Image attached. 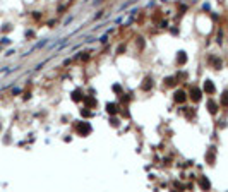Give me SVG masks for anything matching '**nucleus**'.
I'll return each mask as SVG.
<instances>
[{"label":"nucleus","instance_id":"f257e3e1","mask_svg":"<svg viewBox=\"0 0 228 192\" xmlns=\"http://www.w3.org/2000/svg\"><path fill=\"white\" fill-rule=\"evenodd\" d=\"M77 132L81 135H88L91 132V125L88 124V122H79V124H77Z\"/></svg>","mask_w":228,"mask_h":192},{"label":"nucleus","instance_id":"f03ea898","mask_svg":"<svg viewBox=\"0 0 228 192\" xmlns=\"http://www.w3.org/2000/svg\"><path fill=\"white\" fill-rule=\"evenodd\" d=\"M185 100H187V94L184 91H177L175 96H173V101H175V103H184Z\"/></svg>","mask_w":228,"mask_h":192},{"label":"nucleus","instance_id":"7ed1b4c3","mask_svg":"<svg viewBox=\"0 0 228 192\" xmlns=\"http://www.w3.org/2000/svg\"><path fill=\"white\" fill-rule=\"evenodd\" d=\"M190 98H192L194 101L201 100V89L199 87H192V89H190Z\"/></svg>","mask_w":228,"mask_h":192},{"label":"nucleus","instance_id":"20e7f679","mask_svg":"<svg viewBox=\"0 0 228 192\" xmlns=\"http://www.w3.org/2000/svg\"><path fill=\"white\" fill-rule=\"evenodd\" d=\"M199 185H201V189H204V190H209V189H211V183H209V180L206 177L199 178Z\"/></svg>","mask_w":228,"mask_h":192},{"label":"nucleus","instance_id":"39448f33","mask_svg":"<svg viewBox=\"0 0 228 192\" xmlns=\"http://www.w3.org/2000/svg\"><path fill=\"white\" fill-rule=\"evenodd\" d=\"M204 91L208 93V94H213V93H214V84L211 81H206L204 82Z\"/></svg>","mask_w":228,"mask_h":192},{"label":"nucleus","instance_id":"423d86ee","mask_svg":"<svg viewBox=\"0 0 228 192\" xmlns=\"http://www.w3.org/2000/svg\"><path fill=\"white\" fill-rule=\"evenodd\" d=\"M185 62H187V53L178 52V57H177V63H178V65H184Z\"/></svg>","mask_w":228,"mask_h":192},{"label":"nucleus","instance_id":"0eeeda50","mask_svg":"<svg viewBox=\"0 0 228 192\" xmlns=\"http://www.w3.org/2000/svg\"><path fill=\"white\" fill-rule=\"evenodd\" d=\"M208 110H209V113H216V111H218V105H216L213 100H209L208 101Z\"/></svg>","mask_w":228,"mask_h":192},{"label":"nucleus","instance_id":"6e6552de","mask_svg":"<svg viewBox=\"0 0 228 192\" xmlns=\"http://www.w3.org/2000/svg\"><path fill=\"white\" fill-rule=\"evenodd\" d=\"M206 161H208L209 165H213V163H214V149H213V148L209 149L208 154H206Z\"/></svg>","mask_w":228,"mask_h":192},{"label":"nucleus","instance_id":"1a4fd4ad","mask_svg":"<svg viewBox=\"0 0 228 192\" xmlns=\"http://www.w3.org/2000/svg\"><path fill=\"white\" fill-rule=\"evenodd\" d=\"M106 110H108L110 115H115V113L119 111V108H117V105H115V103H110V105L106 106Z\"/></svg>","mask_w":228,"mask_h":192},{"label":"nucleus","instance_id":"9d476101","mask_svg":"<svg viewBox=\"0 0 228 192\" xmlns=\"http://www.w3.org/2000/svg\"><path fill=\"white\" fill-rule=\"evenodd\" d=\"M72 100H74V101H82V100H84V96H82L81 91H74V93H72Z\"/></svg>","mask_w":228,"mask_h":192},{"label":"nucleus","instance_id":"9b49d317","mask_svg":"<svg viewBox=\"0 0 228 192\" xmlns=\"http://www.w3.org/2000/svg\"><path fill=\"white\" fill-rule=\"evenodd\" d=\"M221 105H223V106L228 105V91H225L223 94H221Z\"/></svg>","mask_w":228,"mask_h":192},{"label":"nucleus","instance_id":"f8f14e48","mask_svg":"<svg viewBox=\"0 0 228 192\" xmlns=\"http://www.w3.org/2000/svg\"><path fill=\"white\" fill-rule=\"evenodd\" d=\"M143 89H151V79H144V82H143Z\"/></svg>","mask_w":228,"mask_h":192},{"label":"nucleus","instance_id":"ddd939ff","mask_svg":"<svg viewBox=\"0 0 228 192\" xmlns=\"http://www.w3.org/2000/svg\"><path fill=\"white\" fill-rule=\"evenodd\" d=\"M86 105H88V106H96V100H93V98H88V100H86Z\"/></svg>","mask_w":228,"mask_h":192},{"label":"nucleus","instance_id":"4468645a","mask_svg":"<svg viewBox=\"0 0 228 192\" xmlns=\"http://www.w3.org/2000/svg\"><path fill=\"white\" fill-rule=\"evenodd\" d=\"M82 115H84V117H89L91 111H89V110H82Z\"/></svg>","mask_w":228,"mask_h":192},{"label":"nucleus","instance_id":"2eb2a0df","mask_svg":"<svg viewBox=\"0 0 228 192\" xmlns=\"http://www.w3.org/2000/svg\"><path fill=\"white\" fill-rule=\"evenodd\" d=\"M113 89H115V91H117V93H120V91H122V87H120V86H117V84H115V86H113Z\"/></svg>","mask_w":228,"mask_h":192}]
</instances>
